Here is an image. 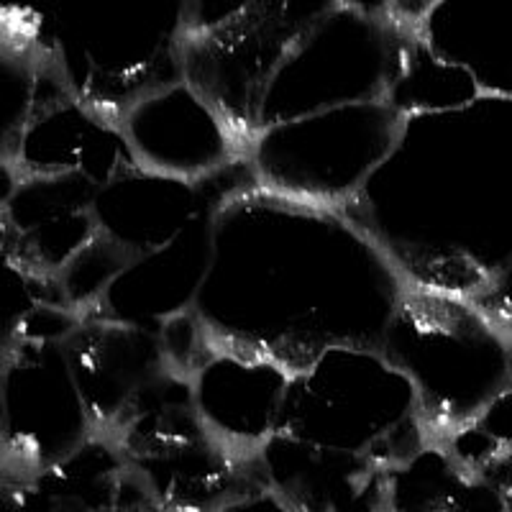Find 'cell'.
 Segmentation results:
<instances>
[{"label": "cell", "mask_w": 512, "mask_h": 512, "mask_svg": "<svg viewBox=\"0 0 512 512\" xmlns=\"http://www.w3.org/2000/svg\"><path fill=\"white\" fill-rule=\"evenodd\" d=\"M402 287L341 210L249 185L218 208L192 310L213 344L297 372L331 346L377 349Z\"/></svg>", "instance_id": "cell-1"}, {"label": "cell", "mask_w": 512, "mask_h": 512, "mask_svg": "<svg viewBox=\"0 0 512 512\" xmlns=\"http://www.w3.org/2000/svg\"><path fill=\"white\" fill-rule=\"evenodd\" d=\"M338 210L405 285L512 323V98L408 116L390 157Z\"/></svg>", "instance_id": "cell-2"}, {"label": "cell", "mask_w": 512, "mask_h": 512, "mask_svg": "<svg viewBox=\"0 0 512 512\" xmlns=\"http://www.w3.org/2000/svg\"><path fill=\"white\" fill-rule=\"evenodd\" d=\"M377 351L410 379L431 441L512 392V323L466 297L405 285Z\"/></svg>", "instance_id": "cell-3"}, {"label": "cell", "mask_w": 512, "mask_h": 512, "mask_svg": "<svg viewBox=\"0 0 512 512\" xmlns=\"http://www.w3.org/2000/svg\"><path fill=\"white\" fill-rule=\"evenodd\" d=\"M274 433L395 466L431 441L413 384L377 349L331 346L290 374Z\"/></svg>", "instance_id": "cell-4"}, {"label": "cell", "mask_w": 512, "mask_h": 512, "mask_svg": "<svg viewBox=\"0 0 512 512\" xmlns=\"http://www.w3.org/2000/svg\"><path fill=\"white\" fill-rule=\"evenodd\" d=\"M405 118L384 100L349 103L277 123L246 144L256 185L326 208H344L390 157Z\"/></svg>", "instance_id": "cell-5"}, {"label": "cell", "mask_w": 512, "mask_h": 512, "mask_svg": "<svg viewBox=\"0 0 512 512\" xmlns=\"http://www.w3.org/2000/svg\"><path fill=\"white\" fill-rule=\"evenodd\" d=\"M410 34L392 18L331 6L269 77L256 105L254 136L336 105L384 100Z\"/></svg>", "instance_id": "cell-6"}, {"label": "cell", "mask_w": 512, "mask_h": 512, "mask_svg": "<svg viewBox=\"0 0 512 512\" xmlns=\"http://www.w3.org/2000/svg\"><path fill=\"white\" fill-rule=\"evenodd\" d=\"M111 438L144 492L169 512H213L264 482L254 456L236 454L192 405L190 377L169 379Z\"/></svg>", "instance_id": "cell-7"}, {"label": "cell", "mask_w": 512, "mask_h": 512, "mask_svg": "<svg viewBox=\"0 0 512 512\" xmlns=\"http://www.w3.org/2000/svg\"><path fill=\"white\" fill-rule=\"evenodd\" d=\"M80 315L41 303L26 318L16 349L0 367V459L34 477L95 433L64 341Z\"/></svg>", "instance_id": "cell-8"}, {"label": "cell", "mask_w": 512, "mask_h": 512, "mask_svg": "<svg viewBox=\"0 0 512 512\" xmlns=\"http://www.w3.org/2000/svg\"><path fill=\"white\" fill-rule=\"evenodd\" d=\"M64 349L90 423L103 436L123 428L149 397L180 374L169 364L159 331L116 320L80 318Z\"/></svg>", "instance_id": "cell-9"}, {"label": "cell", "mask_w": 512, "mask_h": 512, "mask_svg": "<svg viewBox=\"0 0 512 512\" xmlns=\"http://www.w3.org/2000/svg\"><path fill=\"white\" fill-rule=\"evenodd\" d=\"M249 185L256 180L246 157L195 182L134 167L95 190V231L136 259L172 241L203 210L218 208Z\"/></svg>", "instance_id": "cell-10"}, {"label": "cell", "mask_w": 512, "mask_h": 512, "mask_svg": "<svg viewBox=\"0 0 512 512\" xmlns=\"http://www.w3.org/2000/svg\"><path fill=\"white\" fill-rule=\"evenodd\" d=\"M136 167L203 180L244 157V141L185 80L141 95L116 118Z\"/></svg>", "instance_id": "cell-11"}, {"label": "cell", "mask_w": 512, "mask_h": 512, "mask_svg": "<svg viewBox=\"0 0 512 512\" xmlns=\"http://www.w3.org/2000/svg\"><path fill=\"white\" fill-rule=\"evenodd\" d=\"M13 167L21 177L72 172L100 187L134 169L136 162L118 123L72 98L49 64L41 77L39 103L13 149Z\"/></svg>", "instance_id": "cell-12"}, {"label": "cell", "mask_w": 512, "mask_h": 512, "mask_svg": "<svg viewBox=\"0 0 512 512\" xmlns=\"http://www.w3.org/2000/svg\"><path fill=\"white\" fill-rule=\"evenodd\" d=\"M218 208L203 210L175 239L131 259L105 287L95 308L80 318L116 320L159 331L167 320L192 310L213 256Z\"/></svg>", "instance_id": "cell-13"}, {"label": "cell", "mask_w": 512, "mask_h": 512, "mask_svg": "<svg viewBox=\"0 0 512 512\" xmlns=\"http://www.w3.org/2000/svg\"><path fill=\"white\" fill-rule=\"evenodd\" d=\"M98 187L82 175L21 177L0 205V239L36 277L54 280L95 239Z\"/></svg>", "instance_id": "cell-14"}, {"label": "cell", "mask_w": 512, "mask_h": 512, "mask_svg": "<svg viewBox=\"0 0 512 512\" xmlns=\"http://www.w3.org/2000/svg\"><path fill=\"white\" fill-rule=\"evenodd\" d=\"M290 374L267 356L213 344L190 377L192 405L236 454L254 456L274 433Z\"/></svg>", "instance_id": "cell-15"}, {"label": "cell", "mask_w": 512, "mask_h": 512, "mask_svg": "<svg viewBox=\"0 0 512 512\" xmlns=\"http://www.w3.org/2000/svg\"><path fill=\"white\" fill-rule=\"evenodd\" d=\"M256 464L264 484L295 512H384V469L364 456L272 433Z\"/></svg>", "instance_id": "cell-16"}, {"label": "cell", "mask_w": 512, "mask_h": 512, "mask_svg": "<svg viewBox=\"0 0 512 512\" xmlns=\"http://www.w3.org/2000/svg\"><path fill=\"white\" fill-rule=\"evenodd\" d=\"M415 34L456 64L492 98H512V47L507 0H436Z\"/></svg>", "instance_id": "cell-17"}, {"label": "cell", "mask_w": 512, "mask_h": 512, "mask_svg": "<svg viewBox=\"0 0 512 512\" xmlns=\"http://www.w3.org/2000/svg\"><path fill=\"white\" fill-rule=\"evenodd\" d=\"M126 482V464L103 433L31 477L41 512H116Z\"/></svg>", "instance_id": "cell-18"}, {"label": "cell", "mask_w": 512, "mask_h": 512, "mask_svg": "<svg viewBox=\"0 0 512 512\" xmlns=\"http://www.w3.org/2000/svg\"><path fill=\"white\" fill-rule=\"evenodd\" d=\"M482 95L477 80L469 72L431 52L413 31L402 52L400 70L384 95V103L392 105L402 118H408L456 111L472 105Z\"/></svg>", "instance_id": "cell-19"}, {"label": "cell", "mask_w": 512, "mask_h": 512, "mask_svg": "<svg viewBox=\"0 0 512 512\" xmlns=\"http://www.w3.org/2000/svg\"><path fill=\"white\" fill-rule=\"evenodd\" d=\"M469 474L436 441L387 466L382 477L384 512H451Z\"/></svg>", "instance_id": "cell-20"}, {"label": "cell", "mask_w": 512, "mask_h": 512, "mask_svg": "<svg viewBox=\"0 0 512 512\" xmlns=\"http://www.w3.org/2000/svg\"><path fill=\"white\" fill-rule=\"evenodd\" d=\"M436 443L469 477L512 489V392L497 397L477 418Z\"/></svg>", "instance_id": "cell-21"}, {"label": "cell", "mask_w": 512, "mask_h": 512, "mask_svg": "<svg viewBox=\"0 0 512 512\" xmlns=\"http://www.w3.org/2000/svg\"><path fill=\"white\" fill-rule=\"evenodd\" d=\"M128 262H131V256L126 251L95 233V239L52 282L62 297V303L72 313L88 315L105 292V287L111 285L113 277Z\"/></svg>", "instance_id": "cell-22"}, {"label": "cell", "mask_w": 512, "mask_h": 512, "mask_svg": "<svg viewBox=\"0 0 512 512\" xmlns=\"http://www.w3.org/2000/svg\"><path fill=\"white\" fill-rule=\"evenodd\" d=\"M451 512H512V489L469 477Z\"/></svg>", "instance_id": "cell-23"}, {"label": "cell", "mask_w": 512, "mask_h": 512, "mask_svg": "<svg viewBox=\"0 0 512 512\" xmlns=\"http://www.w3.org/2000/svg\"><path fill=\"white\" fill-rule=\"evenodd\" d=\"M213 512H295L280 495H274L264 482L241 489L239 495L228 497Z\"/></svg>", "instance_id": "cell-24"}, {"label": "cell", "mask_w": 512, "mask_h": 512, "mask_svg": "<svg viewBox=\"0 0 512 512\" xmlns=\"http://www.w3.org/2000/svg\"><path fill=\"white\" fill-rule=\"evenodd\" d=\"M116 512H169V510L159 507L152 497L146 495L144 487L136 482L134 474L128 472L126 489H123V497H121V502H118Z\"/></svg>", "instance_id": "cell-25"}, {"label": "cell", "mask_w": 512, "mask_h": 512, "mask_svg": "<svg viewBox=\"0 0 512 512\" xmlns=\"http://www.w3.org/2000/svg\"><path fill=\"white\" fill-rule=\"evenodd\" d=\"M0 436H3V415H0Z\"/></svg>", "instance_id": "cell-26"}]
</instances>
